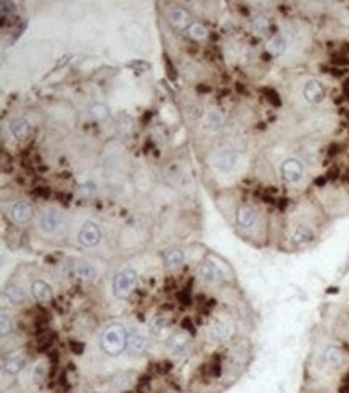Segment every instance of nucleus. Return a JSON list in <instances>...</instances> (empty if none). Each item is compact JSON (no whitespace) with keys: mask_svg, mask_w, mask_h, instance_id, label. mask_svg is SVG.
<instances>
[{"mask_svg":"<svg viewBox=\"0 0 349 393\" xmlns=\"http://www.w3.org/2000/svg\"><path fill=\"white\" fill-rule=\"evenodd\" d=\"M127 329L119 322H113V324L106 326L101 334V350L109 356H118L124 350H127Z\"/></svg>","mask_w":349,"mask_h":393,"instance_id":"obj_1","label":"nucleus"},{"mask_svg":"<svg viewBox=\"0 0 349 393\" xmlns=\"http://www.w3.org/2000/svg\"><path fill=\"white\" fill-rule=\"evenodd\" d=\"M139 282V274L134 269H122L113 279V295L116 298L124 300L129 295L134 292V288L137 287Z\"/></svg>","mask_w":349,"mask_h":393,"instance_id":"obj_2","label":"nucleus"},{"mask_svg":"<svg viewBox=\"0 0 349 393\" xmlns=\"http://www.w3.org/2000/svg\"><path fill=\"white\" fill-rule=\"evenodd\" d=\"M77 238L79 242L84 245V247H97L101 242V229L92 221H86L79 229V234H77Z\"/></svg>","mask_w":349,"mask_h":393,"instance_id":"obj_3","label":"nucleus"},{"mask_svg":"<svg viewBox=\"0 0 349 393\" xmlns=\"http://www.w3.org/2000/svg\"><path fill=\"white\" fill-rule=\"evenodd\" d=\"M238 155L232 150V148H222V150L216 152L212 157V166L222 172H229L237 166Z\"/></svg>","mask_w":349,"mask_h":393,"instance_id":"obj_4","label":"nucleus"},{"mask_svg":"<svg viewBox=\"0 0 349 393\" xmlns=\"http://www.w3.org/2000/svg\"><path fill=\"white\" fill-rule=\"evenodd\" d=\"M322 361H324L325 366L332 367V369H338V367L345 366L346 363V353L341 348L330 345L322 351Z\"/></svg>","mask_w":349,"mask_h":393,"instance_id":"obj_5","label":"nucleus"},{"mask_svg":"<svg viewBox=\"0 0 349 393\" xmlns=\"http://www.w3.org/2000/svg\"><path fill=\"white\" fill-rule=\"evenodd\" d=\"M148 346V338L147 335L139 331V329H134V331L129 332V338H127V351L132 354V356H137L142 354Z\"/></svg>","mask_w":349,"mask_h":393,"instance_id":"obj_6","label":"nucleus"},{"mask_svg":"<svg viewBox=\"0 0 349 393\" xmlns=\"http://www.w3.org/2000/svg\"><path fill=\"white\" fill-rule=\"evenodd\" d=\"M282 176L287 182H298V180L302 177V165L299 163L298 160L295 158H288L282 163Z\"/></svg>","mask_w":349,"mask_h":393,"instance_id":"obj_7","label":"nucleus"},{"mask_svg":"<svg viewBox=\"0 0 349 393\" xmlns=\"http://www.w3.org/2000/svg\"><path fill=\"white\" fill-rule=\"evenodd\" d=\"M63 224V215L58 210H49L45 211L44 215L41 216V221H39V225L44 232L47 234H51L55 232L60 225Z\"/></svg>","mask_w":349,"mask_h":393,"instance_id":"obj_8","label":"nucleus"},{"mask_svg":"<svg viewBox=\"0 0 349 393\" xmlns=\"http://www.w3.org/2000/svg\"><path fill=\"white\" fill-rule=\"evenodd\" d=\"M257 221V211L249 205H242L237 211V223L243 229L253 227Z\"/></svg>","mask_w":349,"mask_h":393,"instance_id":"obj_9","label":"nucleus"},{"mask_svg":"<svg viewBox=\"0 0 349 393\" xmlns=\"http://www.w3.org/2000/svg\"><path fill=\"white\" fill-rule=\"evenodd\" d=\"M199 277H201L203 281L206 282H219L222 277V271L219 269V266L211 260H204L201 263V266H199Z\"/></svg>","mask_w":349,"mask_h":393,"instance_id":"obj_10","label":"nucleus"},{"mask_svg":"<svg viewBox=\"0 0 349 393\" xmlns=\"http://www.w3.org/2000/svg\"><path fill=\"white\" fill-rule=\"evenodd\" d=\"M302 95L309 103H320L325 97V89L319 81H309L302 89Z\"/></svg>","mask_w":349,"mask_h":393,"instance_id":"obj_11","label":"nucleus"},{"mask_svg":"<svg viewBox=\"0 0 349 393\" xmlns=\"http://www.w3.org/2000/svg\"><path fill=\"white\" fill-rule=\"evenodd\" d=\"M314 230L306 224H298L292 232V242L296 247H302V245H307L314 240Z\"/></svg>","mask_w":349,"mask_h":393,"instance_id":"obj_12","label":"nucleus"},{"mask_svg":"<svg viewBox=\"0 0 349 393\" xmlns=\"http://www.w3.org/2000/svg\"><path fill=\"white\" fill-rule=\"evenodd\" d=\"M26 366H28V356H26L24 353L18 351V353H13L11 356L5 359L3 369L8 374H18V372H21Z\"/></svg>","mask_w":349,"mask_h":393,"instance_id":"obj_13","label":"nucleus"},{"mask_svg":"<svg viewBox=\"0 0 349 393\" xmlns=\"http://www.w3.org/2000/svg\"><path fill=\"white\" fill-rule=\"evenodd\" d=\"M32 206L26 202H18L11 206V218L13 221L18 223V224H24V223H29L31 218H32Z\"/></svg>","mask_w":349,"mask_h":393,"instance_id":"obj_14","label":"nucleus"},{"mask_svg":"<svg viewBox=\"0 0 349 393\" xmlns=\"http://www.w3.org/2000/svg\"><path fill=\"white\" fill-rule=\"evenodd\" d=\"M31 293L34 296L36 300L42 301V303H47L51 300V296H53V292H51V287L49 285L47 282L44 281H34L31 283Z\"/></svg>","mask_w":349,"mask_h":393,"instance_id":"obj_15","label":"nucleus"},{"mask_svg":"<svg viewBox=\"0 0 349 393\" xmlns=\"http://www.w3.org/2000/svg\"><path fill=\"white\" fill-rule=\"evenodd\" d=\"M209 335L212 340H225L230 335V326L221 318H216L209 324Z\"/></svg>","mask_w":349,"mask_h":393,"instance_id":"obj_16","label":"nucleus"},{"mask_svg":"<svg viewBox=\"0 0 349 393\" xmlns=\"http://www.w3.org/2000/svg\"><path fill=\"white\" fill-rule=\"evenodd\" d=\"M189 343H190L189 334L180 331V332H176L169 338V350L172 354H182V353H185Z\"/></svg>","mask_w":349,"mask_h":393,"instance_id":"obj_17","label":"nucleus"},{"mask_svg":"<svg viewBox=\"0 0 349 393\" xmlns=\"http://www.w3.org/2000/svg\"><path fill=\"white\" fill-rule=\"evenodd\" d=\"M74 274H76V277H79L81 281L92 282V281H95V277H97V274H99V271H97V268L94 266L92 263L81 261V263H77L76 266H74Z\"/></svg>","mask_w":349,"mask_h":393,"instance_id":"obj_18","label":"nucleus"},{"mask_svg":"<svg viewBox=\"0 0 349 393\" xmlns=\"http://www.w3.org/2000/svg\"><path fill=\"white\" fill-rule=\"evenodd\" d=\"M10 129H11L13 137L16 140H24V139H28V135L31 132V124L26 118H16L11 121Z\"/></svg>","mask_w":349,"mask_h":393,"instance_id":"obj_19","label":"nucleus"},{"mask_svg":"<svg viewBox=\"0 0 349 393\" xmlns=\"http://www.w3.org/2000/svg\"><path fill=\"white\" fill-rule=\"evenodd\" d=\"M169 23L176 29H185L187 26L190 24V16H189V13L182 8H174L169 13Z\"/></svg>","mask_w":349,"mask_h":393,"instance_id":"obj_20","label":"nucleus"},{"mask_svg":"<svg viewBox=\"0 0 349 393\" xmlns=\"http://www.w3.org/2000/svg\"><path fill=\"white\" fill-rule=\"evenodd\" d=\"M3 293H5L6 298L13 303V305H23V303L26 301L24 290L19 285H16V283H8V285L5 287Z\"/></svg>","mask_w":349,"mask_h":393,"instance_id":"obj_21","label":"nucleus"},{"mask_svg":"<svg viewBox=\"0 0 349 393\" xmlns=\"http://www.w3.org/2000/svg\"><path fill=\"white\" fill-rule=\"evenodd\" d=\"M266 49H267V52H269L270 55L280 56L282 54H285V50H287V41L282 36H274L267 42Z\"/></svg>","mask_w":349,"mask_h":393,"instance_id":"obj_22","label":"nucleus"},{"mask_svg":"<svg viewBox=\"0 0 349 393\" xmlns=\"http://www.w3.org/2000/svg\"><path fill=\"white\" fill-rule=\"evenodd\" d=\"M204 121H206V124H208L211 129H219V127H222V124H224V114L219 112V110L212 108V110H209L208 113H206Z\"/></svg>","mask_w":349,"mask_h":393,"instance_id":"obj_23","label":"nucleus"},{"mask_svg":"<svg viewBox=\"0 0 349 393\" xmlns=\"http://www.w3.org/2000/svg\"><path fill=\"white\" fill-rule=\"evenodd\" d=\"M184 263V251L179 248H172L166 253V264L169 268H179Z\"/></svg>","mask_w":349,"mask_h":393,"instance_id":"obj_24","label":"nucleus"},{"mask_svg":"<svg viewBox=\"0 0 349 393\" xmlns=\"http://www.w3.org/2000/svg\"><path fill=\"white\" fill-rule=\"evenodd\" d=\"M89 113H90V116H92L94 119L103 121V119L108 118L109 110H108V107L105 105V103H94V105H90Z\"/></svg>","mask_w":349,"mask_h":393,"instance_id":"obj_25","label":"nucleus"},{"mask_svg":"<svg viewBox=\"0 0 349 393\" xmlns=\"http://www.w3.org/2000/svg\"><path fill=\"white\" fill-rule=\"evenodd\" d=\"M189 34H190V37L197 39V41H201V39L208 36V31H206V28L201 23H192L190 28H189Z\"/></svg>","mask_w":349,"mask_h":393,"instance_id":"obj_26","label":"nucleus"},{"mask_svg":"<svg viewBox=\"0 0 349 393\" xmlns=\"http://www.w3.org/2000/svg\"><path fill=\"white\" fill-rule=\"evenodd\" d=\"M166 326H167V318L164 314H158V316H154L150 322V331L153 334H158V332L163 331Z\"/></svg>","mask_w":349,"mask_h":393,"instance_id":"obj_27","label":"nucleus"},{"mask_svg":"<svg viewBox=\"0 0 349 393\" xmlns=\"http://www.w3.org/2000/svg\"><path fill=\"white\" fill-rule=\"evenodd\" d=\"M11 329H13L11 318L6 313H2L0 314V334H2V337H5L6 334H10Z\"/></svg>","mask_w":349,"mask_h":393,"instance_id":"obj_28","label":"nucleus"},{"mask_svg":"<svg viewBox=\"0 0 349 393\" xmlns=\"http://www.w3.org/2000/svg\"><path fill=\"white\" fill-rule=\"evenodd\" d=\"M251 28H253L254 32H257V34H261V32H264L267 28H269V21H267V18H264V16H256L253 19V23H251Z\"/></svg>","mask_w":349,"mask_h":393,"instance_id":"obj_29","label":"nucleus"},{"mask_svg":"<svg viewBox=\"0 0 349 393\" xmlns=\"http://www.w3.org/2000/svg\"><path fill=\"white\" fill-rule=\"evenodd\" d=\"M0 5H2V18L3 19L6 16H11L13 13H15V10H16V6H15V3H13V2H5V0H3Z\"/></svg>","mask_w":349,"mask_h":393,"instance_id":"obj_30","label":"nucleus"},{"mask_svg":"<svg viewBox=\"0 0 349 393\" xmlns=\"http://www.w3.org/2000/svg\"><path fill=\"white\" fill-rule=\"evenodd\" d=\"M79 190H81L82 195H92V193H95V190H97V185H95V182H92V180H87L86 184H82L79 187Z\"/></svg>","mask_w":349,"mask_h":393,"instance_id":"obj_31","label":"nucleus"},{"mask_svg":"<svg viewBox=\"0 0 349 393\" xmlns=\"http://www.w3.org/2000/svg\"><path fill=\"white\" fill-rule=\"evenodd\" d=\"M82 348H84V346H82L81 343H76V341H73V343H71V350H74L77 354L82 353Z\"/></svg>","mask_w":349,"mask_h":393,"instance_id":"obj_32","label":"nucleus"}]
</instances>
